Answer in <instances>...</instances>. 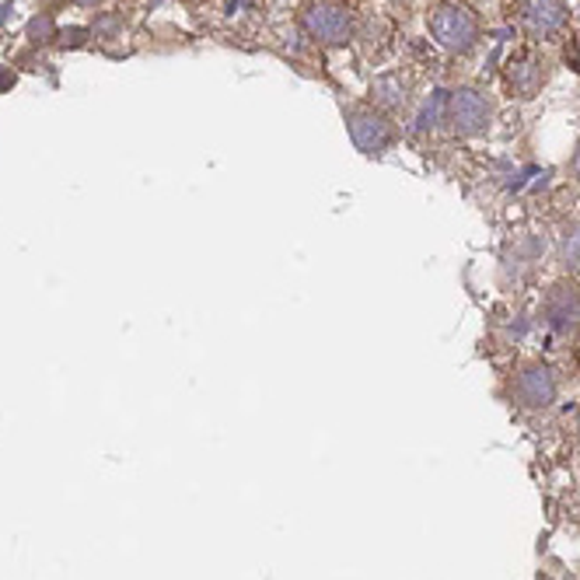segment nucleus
<instances>
[{"label": "nucleus", "instance_id": "nucleus-3", "mask_svg": "<svg viewBox=\"0 0 580 580\" xmlns=\"http://www.w3.org/2000/svg\"><path fill=\"white\" fill-rule=\"evenodd\" d=\"M343 119H346L350 140H354V148L361 154L378 158L388 148H396V140H399L396 119H391L388 112H382L378 106H370V101H354Z\"/></svg>", "mask_w": 580, "mask_h": 580}, {"label": "nucleus", "instance_id": "nucleus-13", "mask_svg": "<svg viewBox=\"0 0 580 580\" xmlns=\"http://www.w3.org/2000/svg\"><path fill=\"white\" fill-rule=\"evenodd\" d=\"M71 4H80V8H95V4H101V0H71Z\"/></svg>", "mask_w": 580, "mask_h": 580}, {"label": "nucleus", "instance_id": "nucleus-2", "mask_svg": "<svg viewBox=\"0 0 580 580\" xmlns=\"http://www.w3.org/2000/svg\"><path fill=\"white\" fill-rule=\"evenodd\" d=\"M298 25L304 29V35L319 46H350L357 35V18L343 0H304L298 11Z\"/></svg>", "mask_w": 580, "mask_h": 580}, {"label": "nucleus", "instance_id": "nucleus-9", "mask_svg": "<svg viewBox=\"0 0 580 580\" xmlns=\"http://www.w3.org/2000/svg\"><path fill=\"white\" fill-rule=\"evenodd\" d=\"M412 101V77L406 71H385L370 80V106H378L382 112L396 116L406 112Z\"/></svg>", "mask_w": 580, "mask_h": 580}, {"label": "nucleus", "instance_id": "nucleus-12", "mask_svg": "<svg viewBox=\"0 0 580 580\" xmlns=\"http://www.w3.org/2000/svg\"><path fill=\"white\" fill-rule=\"evenodd\" d=\"M570 175L577 179V185H580V148L573 151V158H570Z\"/></svg>", "mask_w": 580, "mask_h": 580}, {"label": "nucleus", "instance_id": "nucleus-7", "mask_svg": "<svg viewBox=\"0 0 580 580\" xmlns=\"http://www.w3.org/2000/svg\"><path fill=\"white\" fill-rule=\"evenodd\" d=\"M543 319L556 336H577L580 333V280L567 277L556 280L543 298Z\"/></svg>", "mask_w": 580, "mask_h": 580}, {"label": "nucleus", "instance_id": "nucleus-11", "mask_svg": "<svg viewBox=\"0 0 580 580\" xmlns=\"http://www.w3.org/2000/svg\"><path fill=\"white\" fill-rule=\"evenodd\" d=\"M567 64L580 74V35H573L567 43Z\"/></svg>", "mask_w": 580, "mask_h": 580}, {"label": "nucleus", "instance_id": "nucleus-1", "mask_svg": "<svg viewBox=\"0 0 580 580\" xmlns=\"http://www.w3.org/2000/svg\"><path fill=\"white\" fill-rule=\"evenodd\" d=\"M427 29H430V39L441 50H448L454 56H465V53H472L475 43H480L483 22H480V14H475V8L465 4V0H438L427 14Z\"/></svg>", "mask_w": 580, "mask_h": 580}, {"label": "nucleus", "instance_id": "nucleus-6", "mask_svg": "<svg viewBox=\"0 0 580 580\" xmlns=\"http://www.w3.org/2000/svg\"><path fill=\"white\" fill-rule=\"evenodd\" d=\"M559 396V378L556 370L543 361H528L514 370L511 378V399L522 409H549Z\"/></svg>", "mask_w": 580, "mask_h": 580}, {"label": "nucleus", "instance_id": "nucleus-5", "mask_svg": "<svg viewBox=\"0 0 580 580\" xmlns=\"http://www.w3.org/2000/svg\"><path fill=\"white\" fill-rule=\"evenodd\" d=\"M549 80V56L535 43L517 46L504 64V85L514 98H535Z\"/></svg>", "mask_w": 580, "mask_h": 580}, {"label": "nucleus", "instance_id": "nucleus-8", "mask_svg": "<svg viewBox=\"0 0 580 580\" xmlns=\"http://www.w3.org/2000/svg\"><path fill=\"white\" fill-rule=\"evenodd\" d=\"M570 11L567 0H517V25L528 35V43H546L567 29Z\"/></svg>", "mask_w": 580, "mask_h": 580}, {"label": "nucleus", "instance_id": "nucleus-15", "mask_svg": "<svg viewBox=\"0 0 580 580\" xmlns=\"http://www.w3.org/2000/svg\"><path fill=\"white\" fill-rule=\"evenodd\" d=\"M577 364H580V346H577Z\"/></svg>", "mask_w": 580, "mask_h": 580}, {"label": "nucleus", "instance_id": "nucleus-14", "mask_svg": "<svg viewBox=\"0 0 580 580\" xmlns=\"http://www.w3.org/2000/svg\"><path fill=\"white\" fill-rule=\"evenodd\" d=\"M577 433H580V412H577Z\"/></svg>", "mask_w": 580, "mask_h": 580}, {"label": "nucleus", "instance_id": "nucleus-4", "mask_svg": "<svg viewBox=\"0 0 580 580\" xmlns=\"http://www.w3.org/2000/svg\"><path fill=\"white\" fill-rule=\"evenodd\" d=\"M444 122L454 137H480L493 122V101L480 88H459L444 101Z\"/></svg>", "mask_w": 580, "mask_h": 580}, {"label": "nucleus", "instance_id": "nucleus-10", "mask_svg": "<svg viewBox=\"0 0 580 580\" xmlns=\"http://www.w3.org/2000/svg\"><path fill=\"white\" fill-rule=\"evenodd\" d=\"M556 256H559V262H563V269L570 277H580V217L563 224V232H559V245H556Z\"/></svg>", "mask_w": 580, "mask_h": 580}]
</instances>
